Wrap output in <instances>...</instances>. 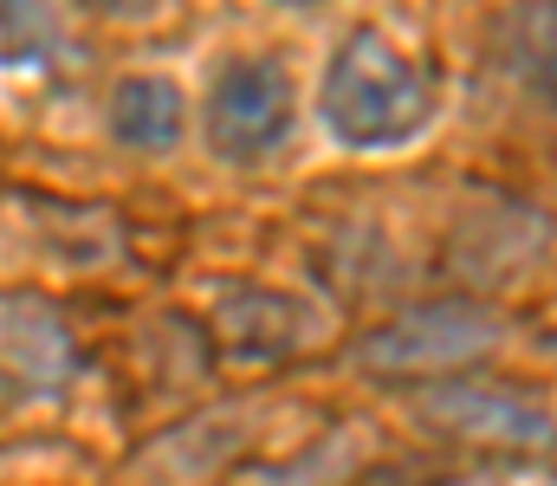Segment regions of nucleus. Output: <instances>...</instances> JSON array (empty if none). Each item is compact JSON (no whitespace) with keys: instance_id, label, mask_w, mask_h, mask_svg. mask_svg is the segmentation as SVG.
<instances>
[{"instance_id":"3","label":"nucleus","mask_w":557,"mask_h":486,"mask_svg":"<svg viewBox=\"0 0 557 486\" xmlns=\"http://www.w3.org/2000/svg\"><path fill=\"white\" fill-rule=\"evenodd\" d=\"M292 137V78L278 59H234L208 91V144L234 162H260Z\"/></svg>"},{"instance_id":"1","label":"nucleus","mask_w":557,"mask_h":486,"mask_svg":"<svg viewBox=\"0 0 557 486\" xmlns=\"http://www.w3.org/2000/svg\"><path fill=\"white\" fill-rule=\"evenodd\" d=\"M324 130L350 150H396L409 144L428 111H434V85L416 59L383 39V33H350L337 46V59L324 65Z\"/></svg>"},{"instance_id":"7","label":"nucleus","mask_w":557,"mask_h":486,"mask_svg":"<svg viewBox=\"0 0 557 486\" xmlns=\"http://www.w3.org/2000/svg\"><path fill=\"white\" fill-rule=\"evenodd\" d=\"M506 39H512L519 72L557 98V0H519V7H512Z\"/></svg>"},{"instance_id":"5","label":"nucleus","mask_w":557,"mask_h":486,"mask_svg":"<svg viewBox=\"0 0 557 486\" xmlns=\"http://www.w3.org/2000/svg\"><path fill=\"white\" fill-rule=\"evenodd\" d=\"M0 370L20 383H59L72 370V337L33 306H0Z\"/></svg>"},{"instance_id":"8","label":"nucleus","mask_w":557,"mask_h":486,"mask_svg":"<svg viewBox=\"0 0 557 486\" xmlns=\"http://www.w3.org/2000/svg\"><path fill=\"white\" fill-rule=\"evenodd\" d=\"M0 39L20 65L59 59V7L52 0H0Z\"/></svg>"},{"instance_id":"9","label":"nucleus","mask_w":557,"mask_h":486,"mask_svg":"<svg viewBox=\"0 0 557 486\" xmlns=\"http://www.w3.org/2000/svg\"><path fill=\"white\" fill-rule=\"evenodd\" d=\"M278 7H324V0H278Z\"/></svg>"},{"instance_id":"4","label":"nucleus","mask_w":557,"mask_h":486,"mask_svg":"<svg viewBox=\"0 0 557 486\" xmlns=\"http://www.w3.org/2000/svg\"><path fill=\"white\" fill-rule=\"evenodd\" d=\"M428 422H441L460 441H486V448H552L557 441L545 396L512 389V383H434Z\"/></svg>"},{"instance_id":"6","label":"nucleus","mask_w":557,"mask_h":486,"mask_svg":"<svg viewBox=\"0 0 557 486\" xmlns=\"http://www.w3.org/2000/svg\"><path fill=\"white\" fill-rule=\"evenodd\" d=\"M111 130L131 150H175L182 144V91L169 78H124L111 98Z\"/></svg>"},{"instance_id":"2","label":"nucleus","mask_w":557,"mask_h":486,"mask_svg":"<svg viewBox=\"0 0 557 486\" xmlns=\"http://www.w3.org/2000/svg\"><path fill=\"white\" fill-rule=\"evenodd\" d=\"M499 344V319L473 299H434L363 337V363L383 376H441Z\"/></svg>"}]
</instances>
